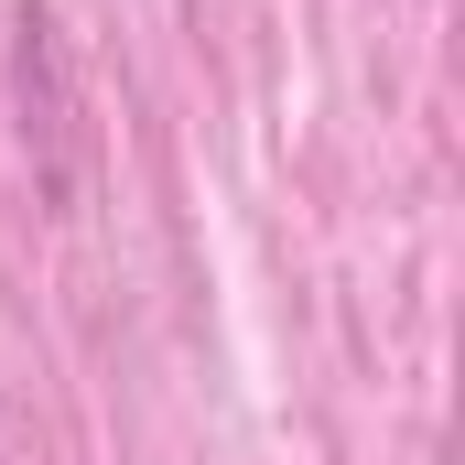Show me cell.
Segmentation results:
<instances>
[{"label":"cell","mask_w":465,"mask_h":465,"mask_svg":"<svg viewBox=\"0 0 465 465\" xmlns=\"http://www.w3.org/2000/svg\"><path fill=\"white\" fill-rule=\"evenodd\" d=\"M11 98H22V141H33L44 184L65 195V184H76V98H65V44H54L44 11L11 22Z\"/></svg>","instance_id":"obj_1"}]
</instances>
